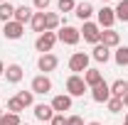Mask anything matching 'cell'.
I'll list each match as a JSON object with an SVG mask.
<instances>
[{"label":"cell","instance_id":"6da1fadb","mask_svg":"<svg viewBox=\"0 0 128 125\" xmlns=\"http://www.w3.org/2000/svg\"><path fill=\"white\" fill-rule=\"evenodd\" d=\"M57 42H59V39H57V32H42V34H37V39H34V49H37L40 54H49Z\"/></svg>","mask_w":128,"mask_h":125},{"label":"cell","instance_id":"7a4b0ae2","mask_svg":"<svg viewBox=\"0 0 128 125\" xmlns=\"http://www.w3.org/2000/svg\"><path fill=\"white\" fill-rule=\"evenodd\" d=\"M86 91H89V86H86L84 76H79V74H72V76L66 78V93L72 96V98H79V96H84Z\"/></svg>","mask_w":128,"mask_h":125},{"label":"cell","instance_id":"3957f363","mask_svg":"<svg viewBox=\"0 0 128 125\" xmlns=\"http://www.w3.org/2000/svg\"><path fill=\"white\" fill-rule=\"evenodd\" d=\"M79 34L84 37V42H89V44H98L101 42V27H98V22H91V20L81 25Z\"/></svg>","mask_w":128,"mask_h":125},{"label":"cell","instance_id":"277c9868","mask_svg":"<svg viewBox=\"0 0 128 125\" xmlns=\"http://www.w3.org/2000/svg\"><path fill=\"white\" fill-rule=\"evenodd\" d=\"M89 62H91V54H86V52H74V54L69 57V71L81 74V71L89 69Z\"/></svg>","mask_w":128,"mask_h":125},{"label":"cell","instance_id":"5b68a950","mask_svg":"<svg viewBox=\"0 0 128 125\" xmlns=\"http://www.w3.org/2000/svg\"><path fill=\"white\" fill-rule=\"evenodd\" d=\"M57 39L62 42V44H69V47H74V44H79L81 34L76 27H72V25H64V27H59L57 30Z\"/></svg>","mask_w":128,"mask_h":125},{"label":"cell","instance_id":"8992f818","mask_svg":"<svg viewBox=\"0 0 128 125\" xmlns=\"http://www.w3.org/2000/svg\"><path fill=\"white\" fill-rule=\"evenodd\" d=\"M30 91H32V93H40V96L49 93V91H52V78H49L47 74L34 76V78H32V83H30Z\"/></svg>","mask_w":128,"mask_h":125},{"label":"cell","instance_id":"52a82bcc","mask_svg":"<svg viewBox=\"0 0 128 125\" xmlns=\"http://www.w3.org/2000/svg\"><path fill=\"white\" fill-rule=\"evenodd\" d=\"M96 17H98V27H101V30H113V22H116V12H113V7L104 5V7L96 12Z\"/></svg>","mask_w":128,"mask_h":125},{"label":"cell","instance_id":"ba28073f","mask_svg":"<svg viewBox=\"0 0 128 125\" xmlns=\"http://www.w3.org/2000/svg\"><path fill=\"white\" fill-rule=\"evenodd\" d=\"M89 91H91V98H94V103H108V98H111V86H108L106 81H101L98 86L89 88Z\"/></svg>","mask_w":128,"mask_h":125},{"label":"cell","instance_id":"9c48e42d","mask_svg":"<svg viewBox=\"0 0 128 125\" xmlns=\"http://www.w3.org/2000/svg\"><path fill=\"white\" fill-rule=\"evenodd\" d=\"M22 34H25V25H20L15 20H10V22L2 25V37L5 39H20Z\"/></svg>","mask_w":128,"mask_h":125},{"label":"cell","instance_id":"30bf717a","mask_svg":"<svg viewBox=\"0 0 128 125\" xmlns=\"http://www.w3.org/2000/svg\"><path fill=\"white\" fill-rule=\"evenodd\" d=\"M59 66V59L49 52V54H40V59H37V69L42 71V74H49V71H54Z\"/></svg>","mask_w":128,"mask_h":125},{"label":"cell","instance_id":"8fae6325","mask_svg":"<svg viewBox=\"0 0 128 125\" xmlns=\"http://www.w3.org/2000/svg\"><path fill=\"white\" fill-rule=\"evenodd\" d=\"M52 108H54V113H64V110H72V96L69 93H59L52 98V103H49Z\"/></svg>","mask_w":128,"mask_h":125},{"label":"cell","instance_id":"7c38bea8","mask_svg":"<svg viewBox=\"0 0 128 125\" xmlns=\"http://www.w3.org/2000/svg\"><path fill=\"white\" fill-rule=\"evenodd\" d=\"M32 113H34V118H37L40 123H49V120L54 118V108H52V106H47V103H37Z\"/></svg>","mask_w":128,"mask_h":125},{"label":"cell","instance_id":"4fadbf2b","mask_svg":"<svg viewBox=\"0 0 128 125\" xmlns=\"http://www.w3.org/2000/svg\"><path fill=\"white\" fill-rule=\"evenodd\" d=\"M94 12H96L94 5H91V2H86V0H84V2H76V7H74V15L79 17L81 22H89Z\"/></svg>","mask_w":128,"mask_h":125},{"label":"cell","instance_id":"5bb4252c","mask_svg":"<svg viewBox=\"0 0 128 125\" xmlns=\"http://www.w3.org/2000/svg\"><path fill=\"white\" fill-rule=\"evenodd\" d=\"M91 59L98 62V64H106L108 59H111V49L98 42V44H94V49H91Z\"/></svg>","mask_w":128,"mask_h":125},{"label":"cell","instance_id":"9a60e30c","mask_svg":"<svg viewBox=\"0 0 128 125\" xmlns=\"http://www.w3.org/2000/svg\"><path fill=\"white\" fill-rule=\"evenodd\" d=\"M32 15H34V7H30V5H17L15 7V22H20V25H27L32 20Z\"/></svg>","mask_w":128,"mask_h":125},{"label":"cell","instance_id":"2e32d148","mask_svg":"<svg viewBox=\"0 0 128 125\" xmlns=\"http://www.w3.org/2000/svg\"><path fill=\"white\" fill-rule=\"evenodd\" d=\"M101 44H106L108 49L121 47V34H118L116 30H104L101 32Z\"/></svg>","mask_w":128,"mask_h":125},{"label":"cell","instance_id":"e0dca14e","mask_svg":"<svg viewBox=\"0 0 128 125\" xmlns=\"http://www.w3.org/2000/svg\"><path fill=\"white\" fill-rule=\"evenodd\" d=\"M22 76H25V71H22L20 64H10V66H5V78H8L10 83H20Z\"/></svg>","mask_w":128,"mask_h":125},{"label":"cell","instance_id":"ac0fdd59","mask_svg":"<svg viewBox=\"0 0 128 125\" xmlns=\"http://www.w3.org/2000/svg\"><path fill=\"white\" fill-rule=\"evenodd\" d=\"M84 81H86L89 88H94V86H98V83L104 81V74H101L98 69H91V66H89V69L84 71Z\"/></svg>","mask_w":128,"mask_h":125},{"label":"cell","instance_id":"d6986e66","mask_svg":"<svg viewBox=\"0 0 128 125\" xmlns=\"http://www.w3.org/2000/svg\"><path fill=\"white\" fill-rule=\"evenodd\" d=\"M62 27V17L57 12H44V30L47 32H57Z\"/></svg>","mask_w":128,"mask_h":125},{"label":"cell","instance_id":"ffe728a7","mask_svg":"<svg viewBox=\"0 0 128 125\" xmlns=\"http://www.w3.org/2000/svg\"><path fill=\"white\" fill-rule=\"evenodd\" d=\"M108 86H111V96H116V98H123L128 93V81H123V78H116Z\"/></svg>","mask_w":128,"mask_h":125},{"label":"cell","instance_id":"44dd1931","mask_svg":"<svg viewBox=\"0 0 128 125\" xmlns=\"http://www.w3.org/2000/svg\"><path fill=\"white\" fill-rule=\"evenodd\" d=\"M15 17V5L12 2H0V22L5 25V22H10Z\"/></svg>","mask_w":128,"mask_h":125},{"label":"cell","instance_id":"7402d4cb","mask_svg":"<svg viewBox=\"0 0 128 125\" xmlns=\"http://www.w3.org/2000/svg\"><path fill=\"white\" fill-rule=\"evenodd\" d=\"M30 27H32V32H37V34L47 32V30H44V12H34L32 20H30Z\"/></svg>","mask_w":128,"mask_h":125},{"label":"cell","instance_id":"603a6c76","mask_svg":"<svg viewBox=\"0 0 128 125\" xmlns=\"http://www.w3.org/2000/svg\"><path fill=\"white\" fill-rule=\"evenodd\" d=\"M113 62H116V66H128V47H116Z\"/></svg>","mask_w":128,"mask_h":125},{"label":"cell","instance_id":"cb8c5ba5","mask_svg":"<svg viewBox=\"0 0 128 125\" xmlns=\"http://www.w3.org/2000/svg\"><path fill=\"white\" fill-rule=\"evenodd\" d=\"M113 12H116V20L128 22V0H118V5L113 7Z\"/></svg>","mask_w":128,"mask_h":125},{"label":"cell","instance_id":"d4e9b609","mask_svg":"<svg viewBox=\"0 0 128 125\" xmlns=\"http://www.w3.org/2000/svg\"><path fill=\"white\" fill-rule=\"evenodd\" d=\"M15 98L20 101V103H22V106H25V108H30L32 103H34V93H32V91H20Z\"/></svg>","mask_w":128,"mask_h":125},{"label":"cell","instance_id":"484cf974","mask_svg":"<svg viewBox=\"0 0 128 125\" xmlns=\"http://www.w3.org/2000/svg\"><path fill=\"white\" fill-rule=\"evenodd\" d=\"M0 125H22V120H20V115H17V113H2Z\"/></svg>","mask_w":128,"mask_h":125},{"label":"cell","instance_id":"4316f807","mask_svg":"<svg viewBox=\"0 0 128 125\" xmlns=\"http://www.w3.org/2000/svg\"><path fill=\"white\" fill-rule=\"evenodd\" d=\"M106 108H108V113H121V110H123V101L116 98V96H111L108 103H106Z\"/></svg>","mask_w":128,"mask_h":125},{"label":"cell","instance_id":"83f0119b","mask_svg":"<svg viewBox=\"0 0 128 125\" xmlns=\"http://www.w3.org/2000/svg\"><path fill=\"white\" fill-rule=\"evenodd\" d=\"M22 110H25V106L17 101L15 96H12V98H8V113H17V115H20Z\"/></svg>","mask_w":128,"mask_h":125},{"label":"cell","instance_id":"f1b7e54d","mask_svg":"<svg viewBox=\"0 0 128 125\" xmlns=\"http://www.w3.org/2000/svg\"><path fill=\"white\" fill-rule=\"evenodd\" d=\"M57 7H59V12H74L76 2L74 0H57Z\"/></svg>","mask_w":128,"mask_h":125},{"label":"cell","instance_id":"f546056e","mask_svg":"<svg viewBox=\"0 0 128 125\" xmlns=\"http://www.w3.org/2000/svg\"><path fill=\"white\" fill-rule=\"evenodd\" d=\"M49 2H52V0H32V7H34L37 12H47Z\"/></svg>","mask_w":128,"mask_h":125},{"label":"cell","instance_id":"4dcf8cb0","mask_svg":"<svg viewBox=\"0 0 128 125\" xmlns=\"http://www.w3.org/2000/svg\"><path fill=\"white\" fill-rule=\"evenodd\" d=\"M49 125H66V115L64 113H54V118L49 120Z\"/></svg>","mask_w":128,"mask_h":125},{"label":"cell","instance_id":"1f68e13d","mask_svg":"<svg viewBox=\"0 0 128 125\" xmlns=\"http://www.w3.org/2000/svg\"><path fill=\"white\" fill-rule=\"evenodd\" d=\"M66 125H84V118L81 115H69L66 118Z\"/></svg>","mask_w":128,"mask_h":125},{"label":"cell","instance_id":"d6a6232c","mask_svg":"<svg viewBox=\"0 0 128 125\" xmlns=\"http://www.w3.org/2000/svg\"><path fill=\"white\" fill-rule=\"evenodd\" d=\"M0 76H5V64L0 62Z\"/></svg>","mask_w":128,"mask_h":125},{"label":"cell","instance_id":"836d02e7","mask_svg":"<svg viewBox=\"0 0 128 125\" xmlns=\"http://www.w3.org/2000/svg\"><path fill=\"white\" fill-rule=\"evenodd\" d=\"M121 101H123V106H126V108H128V93L123 96V98H121Z\"/></svg>","mask_w":128,"mask_h":125},{"label":"cell","instance_id":"e575fe53","mask_svg":"<svg viewBox=\"0 0 128 125\" xmlns=\"http://www.w3.org/2000/svg\"><path fill=\"white\" fill-rule=\"evenodd\" d=\"M123 125H128V113H126V118H123Z\"/></svg>","mask_w":128,"mask_h":125},{"label":"cell","instance_id":"d590c367","mask_svg":"<svg viewBox=\"0 0 128 125\" xmlns=\"http://www.w3.org/2000/svg\"><path fill=\"white\" fill-rule=\"evenodd\" d=\"M86 125H101V123H96V120H91V123H86Z\"/></svg>","mask_w":128,"mask_h":125},{"label":"cell","instance_id":"8d00e7d4","mask_svg":"<svg viewBox=\"0 0 128 125\" xmlns=\"http://www.w3.org/2000/svg\"><path fill=\"white\" fill-rule=\"evenodd\" d=\"M0 118H2V108H0Z\"/></svg>","mask_w":128,"mask_h":125},{"label":"cell","instance_id":"74e56055","mask_svg":"<svg viewBox=\"0 0 128 125\" xmlns=\"http://www.w3.org/2000/svg\"><path fill=\"white\" fill-rule=\"evenodd\" d=\"M0 2H8V0H0Z\"/></svg>","mask_w":128,"mask_h":125},{"label":"cell","instance_id":"f35d334b","mask_svg":"<svg viewBox=\"0 0 128 125\" xmlns=\"http://www.w3.org/2000/svg\"><path fill=\"white\" fill-rule=\"evenodd\" d=\"M101 2H108V0H101Z\"/></svg>","mask_w":128,"mask_h":125},{"label":"cell","instance_id":"ab89813d","mask_svg":"<svg viewBox=\"0 0 128 125\" xmlns=\"http://www.w3.org/2000/svg\"><path fill=\"white\" fill-rule=\"evenodd\" d=\"M42 125H49V123H42Z\"/></svg>","mask_w":128,"mask_h":125},{"label":"cell","instance_id":"60d3db41","mask_svg":"<svg viewBox=\"0 0 128 125\" xmlns=\"http://www.w3.org/2000/svg\"><path fill=\"white\" fill-rule=\"evenodd\" d=\"M22 125H27V123H22Z\"/></svg>","mask_w":128,"mask_h":125}]
</instances>
